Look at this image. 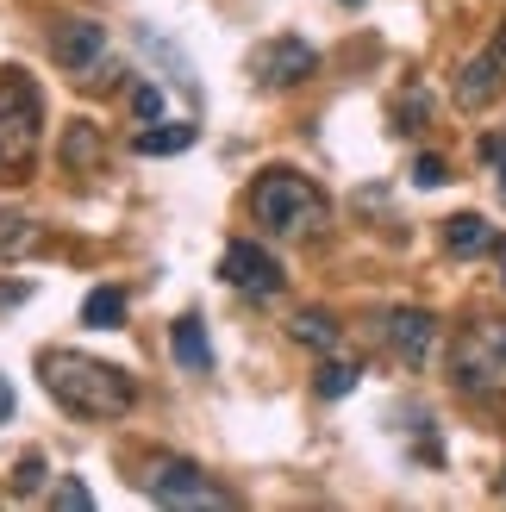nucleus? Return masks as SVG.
I'll list each match as a JSON object with an SVG mask.
<instances>
[{
    "label": "nucleus",
    "mask_w": 506,
    "mask_h": 512,
    "mask_svg": "<svg viewBox=\"0 0 506 512\" xmlns=\"http://www.w3.org/2000/svg\"><path fill=\"white\" fill-rule=\"evenodd\" d=\"M357 375H363L357 363H344V356H332V363H325V369L313 375V388H319L325 400H344L350 388H357Z\"/></svg>",
    "instance_id": "17"
},
{
    "label": "nucleus",
    "mask_w": 506,
    "mask_h": 512,
    "mask_svg": "<svg viewBox=\"0 0 506 512\" xmlns=\"http://www.w3.org/2000/svg\"><path fill=\"white\" fill-rule=\"evenodd\" d=\"M32 244H38V232H25V219L0 213V256H19V250H32Z\"/></svg>",
    "instance_id": "18"
},
{
    "label": "nucleus",
    "mask_w": 506,
    "mask_h": 512,
    "mask_svg": "<svg viewBox=\"0 0 506 512\" xmlns=\"http://www.w3.org/2000/svg\"><path fill=\"white\" fill-rule=\"evenodd\" d=\"M313 69H319V50L307 38H269L257 57H250V75H257L263 88H294V82H307Z\"/></svg>",
    "instance_id": "7"
},
{
    "label": "nucleus",
    "mask_w": 506,
    "mask_h": 512,
    "mask_svg": "<svg viewBox=\"0 0 506 512\" xmlns=\"http://www.w3.org/2000/svg\"><path fill=\"white\" fill-rule=\"evenodd\" d=\"M100 50H107V32H100L94 19H69L57 38H50V57H57L63 69H94Z\"/></svg>",
    "instance_id": "10"
},
{
    "label": "nucleus",
    "mask_w": 506,
    "mask_h": 512,
    "mask_svg": "<svg viewBox=\"0 0 506 512\" xmlns=\"http://www.w3.org/2000/svg\"><path fill=\"white\" fill-rule=\"evenodd\" d=\"M44 138V88L25 69H0V182H25Z\"/></svg>",
    "instance_id": "2"
},
{
    "label": "nucleus",
    "mask_w": 506,
    "mask_h": 512,
    "mask_svg": "<svg viewBox=\"0 0 506 512\" xmlns=\"http://www.w3.org/2000/svg\"><path fill=\"white\" fill-rule=\"evenodd\" d=\"M144 494L163 500V506H225V494L213 488V481H200V469L182 463V456H169V463H150Z\"/></svg>",
    "instance_id": "6"
},
{
    "label": "nucleus",
    "mask_w": 506,
    "mask_h": 512,
    "mask_svg": "<svg viewBox=\"0 0 506 512\" xmlns=\"http://www.w3.org/2000/svg\"><path fill=\"white\" fill-rule=\"evenodd\" d=\"M25 294H32V288H25V281H0V306H19Z\"/></svg>",
    "instance_id": "24"
},
{
    "label": "nucleus",
    "mask_w": 506,
    "mask_h": 512,
    "mask_svg": "<svg viewBox=\"0 0 506 512\" xmlns=\"http://www.w3.org/2000/svg\"><path fill=\"white\" fill-rule=\"evenodd\" d=\"M294 344H313V350H332L338 344V325H332V313H319V306H307V313H294Z\"/></svg>",
    "instance_id": "15"
},
{
    "label": "nucleus",
    "mask_w": 506,
    "mask_h": 512,
    "mask_svg": "<svg viewBox=\"0 0 506 512\" xmlns=\"http://www.w3.org/2000/svg\"><path fill=\"white\" fill-rule=\"evenodd\" d=\"M382 338H388V350H394L407 369H419L425 356H432V344H438V319L425 313V306H394L388 325H382Z\"/></svg>",
    "instance_id": "8"
},
{
    "label": "nucleus",
    "mask_w": 506,
    "mask_h": 512,
    "mask_svg": "<svg viewBox=\"0 0 506 512\" xmlns=\"http://www.w3.org/2000/svg\"><path fill=\"white\" fill-rule=\"evenodd\" d=\"M219 275L232 281L238 294H250V300H269V294H282V263L263 250V244H250V238H238V244H225V256H219Z\"/></svg>",
    "instance_id": "5"
},
{
    "label": "nucleus",
    "mask_w": 506,
    "mask_h": 512,
    "mask_svg": "<svg viewBox=\"0 0 506 512\" xmlns=\"http://www.w3.org/2000/svg\"><path fill=\"white\" fill-rule=\"evenodd\" d=\"M50 500H57L63 512H69V506H75V512H88V506H94V494L82 488V481H63V488H57V494H50Z\"/></svg>",
    "instance_id": "23"
},
{
    "label": "nucleus",
    "mask_w": 506,
    "mask_h": 512,
    "mask_svg": "<svg viewBox=\"0 0 506 512\" xmlns=\"http://www.w3.org/2000/svg\"><path fill=\"white\" fill-rule=\"evenodd\" d=\"M7 419H13V381L0 375V425H7Z\"/></svg>",
    "instance_id": "26"
},
{
    "label": "nucleus",
    "mask_w": 506,
    "mask_h": 512,
    "mask_svg": "<svg viewBox=\"0 0 506 512\" xmlns=\"http://www.w3.org/2000/svg\"><path fill=\"white\" fill-rule=\"evenodd\" d=\"M38 369H44L50 400L69 406L75 419H119L132 406V381L113 363H94V356H75V350H44Z\"/></svg>",
    "instance_id": "1"
},
{
    "label": "nucleus",
    "mask_w": 506,
    "mask_h": 512,
    "mask_svg": "<svg viewBox=\"0 0 506 512\" xmlns=\"http://www.w3.org/2000/svg\"><path fill=\"white\" fill-rule=\"evenodd\" d=\"M494 50H500V57H506V25H500V44H494Z\"/></svg>",
    "instance_id": "29"
},
{
    "label": "nucleus",
    "mask_w": 506,
    "mask_h": 512,
    "mask_svg": "<svg viewBox=\"0 0 506 512\" xmlns=\"http://www.w3.org/2000/svg\"><path fill=\"white\" fill-rule=\"evenodd\" d=\"M132 113H138L144 125H157V119H163V94L150 88V82H138V88H132Z\"/></svg>",
    "instance_id": "19"
},
{
    "label": "nucleus",
    "mask_w": 506,
    "mask_h": 512,
    "mask_svg": "<svg viewBox=\"0 0 506 512\" xmlns=\"http://www.w3.org/2000/svg\"><path fill=\"white\" fill-rule=\"evenodd\" d=\"M188 144H194V125H175V119L163 125L157 119V125L138 132V157H175V150H188Z\"/></svg>",
    "instance_id": "13"
},
{
    "label": "nucleus",
    "mask_w": 506,
    "mask_h": 512,
    "mask_svg": "<svg viewBox=\"0 0 506 512\" xmlns=\"http://www.w3.org/2000/svg\"><path fill=\"white\" fill-rule=\"evenodd\" d=\"M450 381L475 400L506 394V319H482L463 331L457 350H450Z\"/></svg>",
    "instance_id": "4"
},
{
    "label": "nucleus",
    "mask_w": 506,
    "mask_h": 512,
    "mask_svg": "<svg viewBox=\"0 0 506 512\" xmlns=\"http://www.w3.org/2000/svg\"><path fill=\"white\" fill-rule=\"evenodd\" d=\"M175 356H182V369H188V375H207V369H213L207 325H200L194 313H188V319H175Z\"/></svg>",
    "instance_id": "12"
},
{
    "label": "nucleus",
    "mask_w": 506,
    "mask_h": 512,
    "mask_svg": "<svg viewBox=\"0 0 506 512\" xmlns=\"http://www.w3.org/2000/svg\"><path fill=\"white\" fill-rule=\"evenodd\" d=\"M500 157H506V138H500V132L482 138V163H500Z\"/></svg>",
    "instance_id": "25"
},
{
    "label": "nucleus",
    "mask_w": 506,
    "mask_h": 512,
    "mask_svg": "<svg viewBox=\"0 0 506 512\" xmlns=\"http://www.w3.org/2000/svg\"><path fill=\"white\" fill-rule=\"evenodd\" d=\"M500 88H506V57H500V50H482V57H469L463 75H457V107L463 113H482Z\"/></svg>",
    "instance_id": "9"
},
{
    "label": "nucleus",
    "mask_w": 506,
    "mask_h": 512,
    "mask_svg": "<svg viewBox=\"0 0 506 512\" xmlns=\"http://www.w3.org/2000/svg\"><path fill=\"white\" fill-rule=\"evenodd\" d=\"M500 200H506V157H500Z\"/></svg>",
    "instance_id": "27"
},
{
    "label": "nucleus",
    "mask_w": 506,
    "mask_h": 512,
    "mask_svg": "<svg viewBox=\"0 0 506 512\" xmlns=\"http://www.w3.org/2000/svg\"><path fill=\"white\" fill-rule=\"evenodd\" d=\"M100 163V132L94 125H69V138H63V169L69 175H88Z\"/></svg>",
    "instance_id": "14"
},
{
    "label": "nucleus",
    "mask_w": 506,
    "mask_h": 512,
    "mask_svg": "<svg viewBox=\"0 0 506 512\" xmlns=\"http://www.w3.org/2000/svg\"><path fill=\"white\" fill-rule=\"evenodd\" d=\"M119 319H125V294H119V288H94L88 306H82V325H94V331H119Z\"/></svg>",
    "instance_id": "16"
},
{
    "label": "nucleus",
    "mask_w": 506,
    "mask_h": 512,
    "mask_svg": "<svg viewBox=\"0 0 506 512\" xmlns=\"http://www.w3.org/2000/svg\"><path fill=\"white\" fill-rule=\"evenodd\" d=\"M344 7H363V0H344Z\"/></svg>",
    "instance_id": "30"
},
{
    "label": "nucleus",
    "mask_w": 506,
    "mask_h": 512,
    "mask_svg": "<svg viewBox=\"0 0 506 512\" xmlns=\"http://www.w3.org/2000/svg\"><path fill=\"white\" fill-rule=\"evenodd\" d=\"M494 250H500V281H506V244H494Z\"/></svg>",
    "instance_id": "28"
},
{
    "label": "nucleus",
    "mask_w": 506,
    "mask_h": 512,
    "mask_svg": "<svg viewBox=\"0 0 506 512\" xmlns=\"http://www.w3.org/2000/svg\"><path fill=\"white\" fill-rule=\"evenodd\" d=\"M444 250L450 256H482V250H494V225L482 213H450L444 219Z\"/></svg>",
    "instance_id": "11"
},
{
    "label": "nucleus",
    "mask_w": 506,
    "mask_h": 512,
    "mask_svg": "<svg viewBox=\"0 0 506 512\" xmlns=\"http://www.w3.org/2000/svg\"><path fill=\"white\" fill-rule=\"evenodd\" d=\"M38 481H44V456H25V463L13 469V488L19 494H38Z\"/></svg>",
    "instance_id": "22"
},
{
    "label": "nucleus",
    "mask_w": 506,
    "mask_h": 512,
    "mask_svg": "<svg viewBox=\"0 0 506 512\" xmlns=\"http://www.w3.org/2000/svg\"><path fill=\"white\" fill-rule=\"evenodd\" d=\"M250 213H257V225H269L275 238H307L325 225V194L294 169H269V175L250 182Z\"/></svg>",
    "instance_id": "3"
},
{
    "label": "nucleus",
    "mask_w": 506,
    "mask_h": 512,
    "mask_svg": "<svg viewBox=\"0 0 506 512\" xmlns=\"http://www.w3.org/2000/svg\"><path fill=\"white\" fill-rule=\"evenodd\" d=\"M413 182H419V188H444V182H450V163H444V157H419V163H413Z\"/></svg>",
    "instance_id": "21"
},
{
    "label": "nucleus",
    "mask_w": 506,
    "mask_h": 512,
    "mask_svg": "<svg viewBox=\"0 0 506 512\" xmlns=\"http://www.w3.org/2000/svg\"><path fill=\"white\" fill-rule=\"evenodd\" d=\"M425 113H432V100H425V94H407V100H400V107H394L400 132H419V125H425Z\"/></svg>",
    "instance_id": "20"
}]
</instances>
